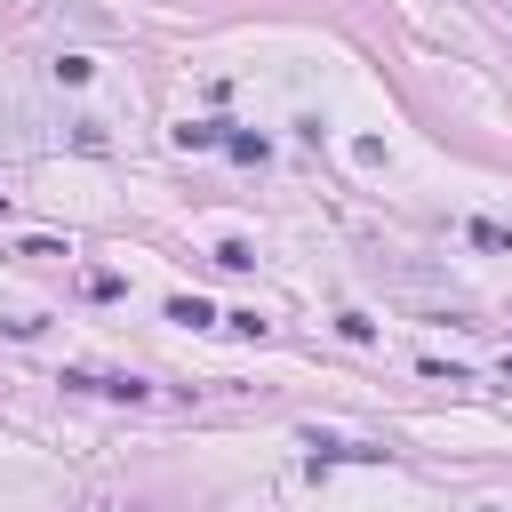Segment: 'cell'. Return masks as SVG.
Segmentation results:
<instances>
[{
  "label": "cell",
  "mask_w": 512,
  "mask_h": 512,
  "mask_svg": "<svg viewBox=\"0 0 512 512\" xmlns=\"http://www.w3.org/2000/svg\"><path fill=\"white\" fill-rule=\"evenodd\" d=\"M72 392H112V400H144V376H88V368H64Z\"/></svg>",
  "instance_id": "6da1fadb"
},
{
  "label": "cell",
  "mask_w": 512,
  "mask_h": 512,
  "mask_svg": "<svg viewBox=\"0 0 512 512\" xmlns=\"http://www.w3.org/2000/svg\"><path fill=\"white\" fill-rule=\"evenodd\" d=\"M176 144H184V152H208V144H224V128H216V120H192V128H176Z\"/></svg>",
  "instance_id": "7a4b0ae2"
},
{
  "label": "cell",
  "mask_w": 512,
  "mask_h": 512,
  "mask_svg": "<svg viewBox=\"0 0 512 512\" xmlns=\"http://www.w3.org/2000/svg\"><path fill=\"white\" fill-rule=\"evenodd\" d=\"M472 240H480V248H496V256H512V232H504V224H488V216H472Z\"/></svg>",
  "instance_id": "3957f363"
},
{
  "label": "cell",
  "mask_w": 512,
  "mask_h": 512,
  "mask_svg": "<svg viewBox=\"0 0 512 512\" xmlns=\"http://www.w3.org/2000/svg\"><path fill=\"white\" fill-rule=\"evenodd\" d=\"M168 320H184V328H208V320H216V312H208V304H200V296H176V304H168Z\"/></svg>",
  "instance_id": "277c9868"
},
{
  "label": "cell",
  "mask_w": 512,
  "mask_h": 512,
  "mask_svg": "<svg viewBox=\"0 0 512 512\" xmlns=\"http://www.w3.org/2000/svg\"><path fill=\"white\" fill-rule=\"evenodd\" d=\"M224 152H232V160H264V136H240V128H224Z\"/></svg>",
  "instance_id": "5b68a950"
},
{
  "label": "cell",
  "mask_w": 512,
  "mask_h": 512,
  "mask_svg": "<svg viewBox=\"0 0 512 512\" xmlns=\"http://www.w3.org/2000/svg\"><path fill=\"white\" fill-rule=\"evenodd\" d=\"M216 264H224V272H248V264H256V248H248V240H224V248H216Z\"/></svg>",
  "instance_id": "8992f818"
}]
</instances>
